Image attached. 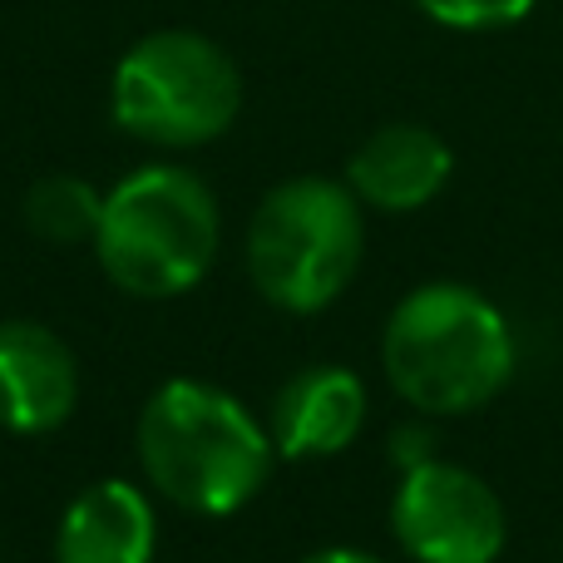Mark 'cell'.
<instances>
[{
	"label": "cell",
	"mask_w": 563,
	"mask_h": 563,
	"mask_svg": "<svg viewBox=\"0 0 563 563\" xmlns=\"http://www.w3.org/2000/svg\"><path fill=\"white\" fill-rule=\"evenodd\" d=\"M144 479L188 515L223 519L247 509L273 479V430L238 396L208 380H164L134 430Z\"/></svg>",
	"instance_id": "1"
},
{
	"label": "cell",
	"mask_w": 563,
	"mask_h": 563,
	"mask_svg": "<svg viewBox=\"0 0 563 563\" xmlns=\"http://www.w3.org/2000/svg\"><path fill=\"white\" fill-rule=\"evenodd\" d=\"M515 331L485 291L426 282L406 291L380 331L386 380L416 416H470L515 376Z\"/></svg>",
	"instance_id": "2"
},
{
	"label": "cell",
	"mask_w": 563,
	"mask_h": 563,
	"mask_svg": "<svg viewBox=\"0 0 563 563\" xmlns=\"http://www.w3.org/2000/svg\"><path fill=\"white\" fill-rule=\"evenodd\" d=\"M223 247L218 198L194 168L144 164L104 194L95 257L119 291L144 301L184 297Z\"/></svg>",
	"instance_id": "3"
},
{
	"label": "cell",
	"mask_w": 563,
	"mask_h": 563,
	"mask_svg": "<svg viewBox=\"0 0 563 563\" xmlns=\"http://www.w3.org/2000/svg\"><path fill=\"white\" fill-rule=\"evenodd\" d=\"M243 253L263 301L291 317L327 311L361 273L366 208L336 178H287L253 208Z\"/></svg>",
	"instance_id": "4"
},
{
	"label": "cell",
	"mask_w": 563,
	"mask_h": 563,
	"mask_svg": "<svg viewBox=\"0 0 563 563\" xmlns=\"http://www.w3.org/2000/svg\"><path fill=\"white\" fill-rule=\"evenodd\" d=\"M109 109L139 144L198 148L233 129L243 109V75L238 59L203 30H148L119 55Z\"/></svg>",
	"instance_id": "5"
},
{
	"label": "cell",
	"mask_w": 563,
	"mask_h": 563,
	"mask_svg": "<svg viewBox=\"0 0 563 563\" xmlns=\"http://www.w3.org/2000/svg\"><path fill=\"white\" fill-rule=\"evenodd\" d=\"M390 534L416 563H499L509 515L489 479L435 455L400 475L390 495Z\"/></svg>",
	"instance_id": "6"
},
{
	"label": "cell",
	"mask_w": 563,
	"mask_h": 563,
	"mask_svg": "<svg viewBox=\"0 0 563 563\" xmlns=\"http://www.w3.org/2000/svg\"><path fill=\"white\" fill-rule=\"evenodd\" d=\"M79 406V361L59 331L40 321H0V426L10 435H49Z\"/></svg>",
	"instance_id": "7"
},
{
	"label": "cell",
	"mask_w": 563,
	"mask_h": 563,
	"mask_svg": "<svg viewBox=\"0 0 563 563\" xmlns=\"http://www.w3.org/2000/svg\"><path fill=\"white\" fill-rule=\"evenodd\" d=\"M455 174L450 144L426 124H386L346 164V188L356 194L361 208L376 213H416L435 203Z\"/></svg>",
	"instance_id": "8"
},
{
	"label": "cell",
	"mask_w": 563,
	"mask_h": 563,
	"mask_svg": "<svg viewBox=\"0 0 563 563\" xmlns=\"http://www.w3.org/2000/svg\"><path fill=\"white\" fill-rule=\"evenodd\" d=\"M366 426V386L346 366H307L273 400V445L287 460H331Z\"/></svg>",
	"instance_id": "9"
},
{
	"label": "cell",
	"mask_w": 563,
	"mask_h": 563,
	"mask_svg": "<svg viewBox=\"0 0 563 563\" xmlns=\"http://www.w3.org/2000/svg\"><path fill=\"white\" fill-rule=\"evenodd\" d=\"M154 499L129 479H99L69 499L55 529V563H154Z\"/></svg>",
	"instance_id": "10"
},
{
	"label": "cell",
	"mask_w": 563,
	"mask_h": 563,
	"mask_svg": "<svg viewBox=\"0 0 563 563\" xmlns=\"http://www.w3.org/2000/svg\"><path fill=\"white\" fill-rule=\"evenodd\" d=\"M99 218H104V194H99L89 178L49 174V178H40V184H30V194H25V223H30V233L45 238V243H59V247L89 243L95 247Z\"/></svg>",
	"instance_id": "11"
},
{
	"label": "cell",
	"mask_w": 563,
	"mask_h": 563,
	"mask_svg": "<svg viewBox=\"0 0 563 563\" xmlns=\"http://www.w3.org/2000/svg\"><path fill=\"white\" fill-rule=\"evenodd\" d=\"M539 0H416L420 15L445 30H505L534 10Z\"/></svg>",
	"instance_id": "12"
},
{
	"label": "cell",
	"mask_w": 563,
	"mask_h": 563,
	"mask_svg": "<svg viewBox=\"0 0 563 563\" xmlns=\"http://www.w3.org/2000/svg\"><path fill=\"white\" fill-rule=\"evenodd\" d=\"M390 460H396L400 475L426 465V460H435V435H430V426H420V420L396 426V435H390Z\"/></svg>",
	"instance_id": "13"
},
{
	"label": "cell",
	"mask_w": 563,
	"mask_h": 563,
	"mask_svg": "<svg viewBox=\"0 0 563 563\" xmlns=\"http://www.w3.org/2000/svg\"><path fill=\"white\" fill-rule=\"evenodd\" d=\"M297 563H386V559L366 554V549H317V554H307Z\"/></svg>",
	"instance_id": "14"
}]
</instances>
